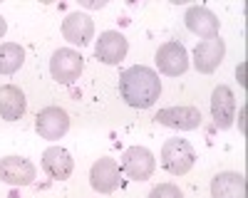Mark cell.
<instances>
[{"label": "cell", "mask_w": 248, "mask_h": 198, "mask_svg": "<svg viewBox=\"0 0 248 198\" xmlns=\"http://www.w3.org/2000/svg\"><path fill=\"white\" fill-rule=\"evenodd\" d=\"M127 50H129V42L127 37L117 30H107L102 32L99 40L94 42V57L105 65H119L124 57H127Z\"/></svg>", "instance_id": "6"}, {"label": "cell", "mask_w": 248, "mask_h": 198, "mask_svg": "<svg viewBox=\"0 0 248 198\" xmlns=\"http://www.w3.org/2000/svg\"><path fill=\"white\" fill-rule=\"evenodd\" d=\"M25 50L17 42H0V74H13L23 67Z\"/></svg>", "instance_id": "18"}, {"label": "cell", "mask_w": 248, "mask_h": 198, "mask_svg": "<svg viewBox=\"0 0 248 198\" xmlns=\"http://www.w3.org/2000/svg\"><path fill=\"white\" fill-rule=\"evenodd\" d=\"M149 198H184V193H181L179 186H174V184H159V186L152 188Z\"/></svg>", "instance_id": "19"}, {"label": "cell", "mask_w": 248, "mask_h": 198, "mask_svg": "<svg viewBox=\"0 0 248 198\" xmlns=\"http://www.w3.org/2000/svg\"><path fill=\"white\" fill-rule=\"evenodd\" d=\"M184 23L194 35L209 40V37H218V28H221V20L203 5H191L184 15Z\"/></svg>", "instance_id": "13"}, {"label": "cell", "mask_w": 248, "mask_h": 198, "mask_svg": "<svg viewBox=\"0 0 248 198\" xmlns=\"http://www.w3.org/2000/svg\"><path fill=\"white\" fill-rule=\"evenodd\" d=\"M211 116H214V124L218 129H229L233 124V116H236V99L231 87L218 85L211 94Z\"/></svg>", "instance_id": "14"}, {"label": "cell", "mask_w": 248, "mask_h": 198, "mask_svg": "<svg viewBox=\"0 0 248 198\" xmlns=\"http://www.w3.org/2000/svg\"><path fill=\"white\" fill-rule=\"evenodd\" d=\"M119 94L134 109H149L161 94V79L152 67L134 65L119 77Z\"/></svg>", "instance_id": "1"}, {"label": "cell", "mask_w": 248, "mask_h": 198, "mask_svg": "<svg viewBox=\"0 0 248 198\" xmlns=\"http://www.w3.org/2000/svg\"><path fill=\"white\" fill-rule=\"evenodd\" d=\"M90 184L99 193H112L119 188V164L109 156H102L92 164L90 171Z\"/></svg>", "instance_id": "12"}, {"label": "cell", "mask_w": 248, "mask_h": 198, "mask_svg": "<svg viewBox=\"0 0 248 198\" xmlns=\"http://www.w3.org/2000/svg\"><path fill=\"white\" fill-rule=\"evenodd\" d=\"M5 30H8V23H5V17L0 15V40H3V35H5Z\"/></svg>", "instance_id": "20"}, {"label": "cell", "mask_w": 248, "mask_h": 198, "mask_svg": "<svg viewBox=\"0 0 248 198\" xmlns=\"http://www.w3.org/2000/svg\"><path fill=\"white\" fill-rule=\"evenodd\" d=\"M156 67L167 77H179L189 70V52H186V47L181 42L169 40V42H164L156 50Z\"/></svg>", "instance_id": "5"}, {"label": "cell", "mask_w": 248, "mask_h": 198, "mask_svg": "<svg viewBox=\"0 0 248 198\" xmlns=\"http://www.w3.org/2000/svg\"><path fill=\"white\" fill-rule=\"evenodd\" d=\"M25 94L20 87L15 85H3L0 87V119L5 122H17L20 116L25 114Z\"/></svg>", "instance_id": "17"}, {"label": "cell", "mask_w": 248, "mask_h": 198, "mask_svg": "<svg viewBox=\"0 0 248 198\" xmlns=\"http://www.w3.org/2000/svg\"><path fill=\"white\" fill-rule=\"evenodd\" d=\"M159 124L176 129V131H191L201 127V112L196 107H167V109H159V114L154 116Z\"/></svg>", "instance_id": "10"}, {"label": "cell", "mask_w": 248, "mask_h": 198, "mask_svg": "<svg viewBox=\"0 0 248 198\" xmlns=\"http://www.w3.org/2000/svg\"><path fill=\"white\" fill-rule=\"evenodd\" d=\"M223 55H226V42L221 37L201 40V42L194 47V67L201 74H211L223 62Z\"/></svg>", "instance_id": "7"}, {"label": "cell", "mask_w": 248, "mask_h": 198, "mask_svg": "<svg viewBox=\"0 0 248 198\" xmlns=\"http://www.w3.org/2000/svg\"><path fill=\"white\" fill-rule=\"evenodd\" d=\"M62 37L79 47L90 45L94 37V20L87 13H70L62 20Z\"/></svg>", "instance_id": "11"}, {"label": "cell", "mask_w": 248, "mask_h": 198, "mask_svg": "<svg viewBox=\"0 0 248 198\" xmlns=\"http://www.w3.org/2000/svg\"><path fill=\"white\" fill-rule=\"evenodd\" d=\"M82 70H85V57L72 47H60L50 59L52 79H57L60 85H72L75 79H79Z\"/></svg>", "instance_id": "3"}, {"label": "cell", "mask_w": 248, "mask_h": 198, "mask_svg": "<svg viewBox=\"0 0 248 198\" xmlns=\"http://www.w3.org/2000/svg\"><path fill=\"white\" fill-rule=\"evenodd\" d=\"M211 196L214 198H246V176L236 171L216 173L211 181Z\"/></svg>", "instance_id": "16"}, {"label": "cell", "mask_w": 248, "mask_h": 198, "mask_svg": "<svg viewBox=\"0 0 248 198\" xmlns=\"http://www.w3.org/2000/svg\"><path fill=\"white\" fill-rule=\"evenodd\" d=\"M156 169V158L147 146H129L122 154V171L132 181H147Z\"/></svg>", "instance_id": "4"}, {"label": "cell", "mask_w": 248, "mask_h": 198, "mask_svg": "<svg viewBox=\"0 0 248 198\" xmlns=\"http://www.w3.org/2000/svg\"><path fill=\"white\" fill-rule=\"evenodd\" d=\"M35 166L32 161L23 156H5L0 158V181H5L8 186H30L35 181Z\"/></svg>", "instance_id": "9"}, {"label": "cell", "mask_w": 248, "mask_h": 198, "mask_svg": "<svg viewBox=\"0 0 248 198\" xmlns=\"http://www.w3.org/2000/svg\"><path fill=\"white\" fill-rule=\"evenodd\" d=\"M67 129H70V116L60 107H45L35 119V131L43 139H50V141L62 139L67 134Z\"/></svg>", "instance_id": "8"}, {"label": "cell", "mask_w": 248, "mask_h": 198, "mask_svg": "<svg viewBox=\"0 0 248 198\" xmlns=\"http://www.w3.org/2000/svg\"><path fill=\"white\" fill-rule=\"evenodd\" d=\"M196 164V149L186 139H167L161 146V166L171 176L189 173Z\"/></svg>", "instance_id": "2"}, {"label": "cell", "mask_w": 248, "mask_h": 198, "mask_svg": "<svg viewBox=\"0 0 248 198\" xmlns=\"http://www.w3.org/2000/svg\"><path fill=\"white\" fill-rule=\"evenodd\" d=\"M43 171L52 178V181H65L75 171V161L67 149L62 146H50L43 151Z\"/></svg>", "instance_id": "15"}, {"label": "cell", "mask_w": 248, "mask_h": 198, "mask_svg": "<svg viewBox=\"0 0 248 198\" xmlns=\"http://www.w3.org/2000/svg\"><path fill=\"white\" fill-rule=\"evenodd\" d=\"M243 119H246V109H241V131L246 134V122H243Z\"/></svg>", "instance_id": "22"}, {"label": "cell", "mask_w": 248, "mask_h": 198, "mask_svg": "<svg viewBox=\"0 0 248 198\" xmlns=\"http://www.w3.org/2000/svg\"><path fill=\"white\" fill-rule=\"evenodd\" d=\"M82 5H87V8H105V0H99V3H82Z\"/></svg>", "instance_id": "21"}]
</instances>
